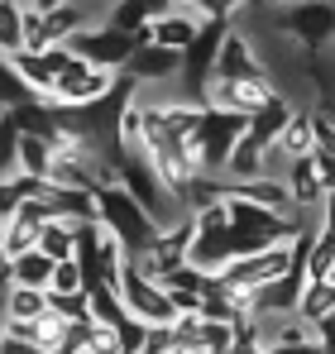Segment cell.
<instances>
[{
    "instance_id": "6da1fadb",
    "label": "cell",
    "mask_w": 335,
    "mask_h": 354,
    "mask_svg": "<svg viewBox=\"0 0 335 354\" xmlns=\"http://www.w3.org/2000/svg\"><path fill=\"white\" fill-rule=\"evenodd\" d=\"M96 216H101V225H111L115 235H120V244H125L129 259L144 254V249L154 244V235L163 230L125 187H101V192H96Z\"/></svg>"
},
{
    "instance_id": "7a4b0ae2",
    "label": "cell",
    "mask_w": 335,
    "mask_h": 354,
    "mask_svg": "<svg viewBox=\"0 0 335 354\" xmlns=\"http://www.w3.org/2000/svg\"><path fill=\"white\" fill-rule=\"evenodd\" d=\"M244 129H249V115L201 106V124H197V139H201V177H225L230 153L244 139Z\"/></svg>"
},
{
    "instance_id": "3957f363",
    "label": "cell",
    "mask_w": 335,
    "mask_h": 354,
    "mask_svg": "<svg viewBox=\"0 0 335 354\" xmlns=\"http://www.w3.org/2000/svg\"><path fill=\"white\" fill-rule=\"evenodd\" d=\"M144 44H149V39H139V34H125V29H115V24H96V29H82L67 48H72L82 62L125 72L129 58H134V48H144Z\"/></svg>"
},
{
    "instance_id": "277c9868",
    "label": "cell",
    "mask_w": 335,
    "mask_h": 354,
    "mask_svg": "<svg viewBox=\"0 0 335 354\" xmlns=\"http://www.w3.org/2000/svg\"><path fill=\"white\" fill-rule=\"evenodd\" d=\"M278 101V86L269 82V72H259V77H239V82H230V77H211V86H206V106H216V111H235V115H259V111H269Z\"/></svg>"
},
{
    "instance_id": "5b68a950",
    "label": "cell",
    "mask_w": 335,
    "mask_h": 354,
    "mask_svg": "<svg viewBox=\"0 0 335 354\" xmlns=\"http://www.w3.org/2000/svg\"><path fill=\"white\" fill-rule=\"evenodd\" d=\"M120 297H125V311L149 321V326H172L177 321V306H172L168 288L154 283V278H144L134 263H125V273H120Z\"/></svg>"
},
{
    "instance_id": "8992f818",
    "label": "cell",
    "mask_w": 335,
    "mask_h": 354,
    "mask_svg": "<svg viewBox=\"0 0 335 354\" xmlns=\"http://www.w3.org/2000/svg\"><path fill=\"white\" fill-rule=\"evenodd\" d=\"M187 249H192V216H187V221H177V225H168V230H159L154 244H149L144 254H134L129 263H134L144 278L163 283L168 273H177V268L187 263Z\"/></svg>"
},
{
    "instance_id": "52a82bcc",
    "label": "cell",
    "mask_w": 335,
    "mask_h": 354,
    "mask_svg": "<svg viewBox=\"0 0 335 354\" xmlns=\"http://www.w3.org/2000/svg\"><path fill=\"white\" fill-rule=\"evenodd\" d=\"M120 82V72L111 67H96V62H72V72H62L53 86V106H91V101H101V96H111V86Z\"/></svg>"
},
{
    "instance_id": "ba28073f",
    "label": "cell",
    "mask_w": 335,
    "mask_h": 354,
    "mask_svg": "<svg viewBox=\"0 0 335 354\" xmlns=\"http://www.w3.org/2000/svg\"><path fill=\"white\" fill-rule=\"evenodd\" d=\"M287 268H292V239H287V244H273V249H264V254H249V259L225 263L221 283H225V288H269V283L282 278Z\"/></svg>"
},
{
    "instance_id": "9c48e42d",
    "label": "cell",
    "mask_w": 335,
    "mask_h": 354,
    "mask_svg": "<svg viewBox=\"0 0 335 354\" xmlns=\"http://www.w3.org/2000/svg\"><path fill=\"white\" fill-rule=\"evenodd\" d=\"M302 48H321L335 39V5L331 0H302V5H287V24H282Z\"/></svg>"
},
{
    "instance_id": "30bf717a",
    "label": "cell",
    "mask_w": 335,
    "mask_h": 354,
    "mask_svg": "<svg viewBox=\"0 0 335 354\" xmlns=\"http://www.w3.org/2000/svg\"><path fill=\"white\" fill-rule=\"evenodd\" d=\"M139 86H149V82H177L182 77V53H172V48H159V44H144V48H134V58L125 67Z\"/></svg>"
},
{
    "instance_id": "8fae6325",
    "label": "cell",
    "mask_w": 335,
    "mask_h": 354,
    "mask_svg": "<svg viewBox=\"0 0 335 354\" xmlns=\"http://www.w3.org/2000/svg\"><path fill=\"white\" fill-rule=\"evenodd\" d=\"M287 120H292V106H287V101L278 96V101H273L269 111H259V115H249V129H244V139H239V144L269 158V153L278 149V134H282V124H287Z\"/></svg>"
},
{
    "instance_id": "7c38bea8",
    "label": "cell",
    "mask_w": 335,
    "mask_h": 354,
    "mask_svg": "<svg viewBox=\"0 0 335 354\" xmlns=\"http://www.w3.org/2000/svg\"><path fill=\"white\" fill-rule=\"evenodd\" d=\"M282 182H287V192H292V206H297V211H321V206H326V196H331V192L321 187V173H316V163H311V158H292Z\"/></svg>"
},
{
    "instance_id": "4fadbf2b",
    "label": "cell",
    "mask_w": 335,
    "mask_h": 354,
    "mask_svg": "<svg viewBox=\"0 0 335 354\" xmlns=\"http://www.w3.org/2000/svg\"><path fill=\"white\" fill-rule=\"evenodd\" d=\"M201 24H206V19H197L192 10H172L163 19H154V44H159V48H172V53H187V48L197 44Z\"/></svg>"
},
{
    "instance_id": "5bb4252c",
    "label": "cell",
    "mask_w": 335,
    "mask_h": 354,
    "mask_svg": "<svg viewBox=\"0 0 335 354\" xmlns=\"http://www.w3.org/2000/svg\"><path fill=\"white\" fill-rule=\"evenodd\" d=\"M264 67L254 62V48H249V39L239 34V29H230L221 39V53H216V77H230V82H239V77H259Z\"/></svg>"
},
{
    "instance_id": "9a60e30c",
    "label": "cell",
    "mask_w": 335,
    "mask_h": 354,
    "mask_svg": "<svg viewBox=\"0 0 335 354\" xmlns=\"http://www.w3.org/2000/svg\"><path fill=\"white\" fill-rule=\"evenodd\" d=\"M278 158H311L316 153V124H311V111H292V120L282 124L278 134V149H273Z\"/></svg>"
},
{
    "instance_id": "2e32d148",
    "label": "cell",
    "mask_w": 335,
    "mask_h": 354,
    "mask_svg": "<svg viewBox=\"0 0 335 354\" xmlns=\"http://www.w3.org/2000/svg\"><path fill=\"white\" fill-rule=\"evenodd\" d=\"M10 67L24 77V86H29L34 96H53L57 77H53V67L44 62V53H29V48H19V53H10Z\"/></svg>"
},
{
    "instance_id": "e0dca14e",
    "label": "cell",
    "mask_w": 335,
    "mask_h": 354,
    "mask_svg": "<svg viewBox=\"0 0 335 354\" xmlns=\"http://www.w3.org/2000/svg\"><path fill=\"white\" fill-rule=\"evenodd\" d=\"M297 316L311 321V326H321L326 316H335V278H307V292H302Z\"/></svg>"
},
{
    "instance_id": "ac0fdd59",
    "label": "cell",
    "mask_w": 335,
    "mask_h": 354,
    "mask_svg": "<svg viewBox=\"0 0 335 354\" xmlns=\"http://www.w3.org/2000/svg\"><path fill=\"white\" fill-rule=\"evenodd\" d=\"M87 301H91V321H101V326H120L129 316L120 288H111V283H87Z\"/></svg>"
},
{
    "instance_id": "d6986e66",
    "label": "cell",
    "mask_w": 335,
    "mask_h": 354,
    "mask_svg": "<svg viewBox=\"0 0 335 354\" xmlns=\"http://www.w3.org/2000/svg\"><path fill=\"white\" fill-rule=\"evenodd\" d=\"M53 263L44 249H29V254H15V283L19 288H44L48 292V283H53Z\"/></svg>"
},
{
    "instance_id": "ffe728a7",
    "label": "cell",
    "mask_w": 335,
    "mask_h": 354,
    "mask_svg": "<svg viewBox=\"0 0 335 354\" xmlns=\"http://www.w3.org/2000/svg\"><path fill=\"white\" fill-rule=\"evenodd\" d=\"M39 249H44L48 259H77V221L53 216V221L44 225V235H39Z\"/></svg>"
},
{
    "instance_id": "44dd1931",
    "label": "cell",
    "mask_w": 335,
    "mask_h": 354,
    "mask_svg": "<svg viewBox=\"0 0 335 354\" xmlns=\"http://www.w3.org/2000/svg\"><path fill=\"white\" fill-rule=\"evenodd\" d=\"M39 235H44V225H39V221H29L24 211H19L10 225H0V244H5V254H10V259H15V254L39 249Z\"/></svg>"
},
{
    "instance_id": "7402d4cb",
    "label": "cell",
    "mask_w": 335,
    "mask_h": 354,
    "mask_svg": "<svg viewBox=\"0 0 335 354\" xmlns=\"http://www.w3.org/2000/svg\"><path fill=\"white\" fill-rule=\"evenodd\" d=\"M5 311H10V321H39L44 311H48V292L44 288H10L5 292Z\"/></svg>"
},
{
    "instance_id": "603a6c76",
    "label": "cell",
    "mask_w": 335,
    "mask_h": 354,
    "mask_svg": "<svg viewBox=\"0 0 335 354\" xmlns=\"http://www.w3.org/2000/svg\"><path fill=\"white\" fill-rule=\"evenodd\" d=\"M19 173H29V177L53 173V144H48L44 134H24V139H19Z\"/></svg>"
},
{
    "instance_id": "cb8c5ba5",
    "label": "cell",
    "mask_w": 335,
    "mask_h": 354,
    "mask_svg": "<svg viewBox=\"0 0 335 354\" xmlns=\"http://www.w3.org/2000/svg\"><path fill=\"white\" fill-rule=\"evenodd\" d=\"M24 5L29 0H0V48H5V58L24 48Z\"/></svg>"
},
{
    "instance_id": "d4e9b609",
    "label": "cell",
    "mask_w": 335,
    "mask_h": 354,
    "mask_svg": "<svg viewBox=\"0 0 335 354\" xmlns=\"http://www.w3.org/2000/svg\"><path fill=\"white\" fill-rule=\"evenodd\" d=\"M235 340H239V326L235 321H211V316H201V326H197V345L206 354H230L235 350Z\"/></svg>"
},
{
    "instance_id": "484cf974",
    "label": "cell",
    "mask_w": 335,
    "mask_h": 354,
    "mask_svg": "<svg viewBox=\"0 0 335 354\" xmlns=\"http://www.w3.org/2000/svg\"><path fill=\"white\" fill-rule=\"evenodd\" d=\"M19 139H24L19 120L10 115V111H0V177L19 173Z\"/></svg>"
},
{
    "instance_id": "4316f807",
    "label": "cell",
    "mask_w": 335,
    "mask_h": 354,
    "mask_svg": "<svg viewBox=\"0 0 335 354\" xmlns=\"http://www.w3.org/2000/svg\"><path fill=\"white\" fill-rule=\"evenodd\" d=\"M24 101H34V91L24 86V77L10 67V58L0 62V111H19Z\"/></svg>"
},
{
    "instance_id": "83f0119b",
    "label": "cell",
    "mask_w": 335,
    "mask_h": 354,
    "mask_svg": "<svg viewBox=\"0 0 335 354\" xmlns=\"http://www.w3.org/2000/svg\"><path fill=\"white\" fill-rule=\"evenodd\" d=\"M67 330H72V321L67 316H57L53 306L39 316V350H48V354H57L62 345H67Z\"/></svg>"
},
{
    "instance_id": "f1b7e54d",
    "label": "cell",
    "mask_w": 335,
    "mask_h": 354,
    "mask_svg": "<svg viewBox=\"0 0 335 354\" xmlns=\"http://www.w3.org/2000/svg\"><path fill=\"white\" fill-rule=\"evenodd\" d=\"M120 149L125 153H144V101H134L120 115Z\"/></svg>"
},
{
    "instance_id": "f546056e",
    "label": "cell",
    "mask_w": 335,
    "mask_h": 354,
    "mask_svg": "<svg viewBox=\"0 0 335 354\" xmlns=\"http://www.w3.org/2000/svg\"><path fill=\"white\" fill-rule=\"evenodd\" d=\"M230 230V206L225 201H211L201 211H192V235H225Z\"/></svg>"
},
{
    "instance_id": "4dcf8cb0",
    "label": "cell",
    "mask_w": 335,
    "mask_h": 354,
    "mask_svg": "<svg viewBox=\"0 0 335 354\" xmlns=\"http://www.w3.org/2000/svg\"><path fill=\"white\" fill-rule=\"evenodd\" d=\"M244 5H254V0H177V10H192L197 19H230Z\"/></svg>"
},
{
    "instance_id": "1f68e13d",
    "label": "cell",
    "mask_w": 335,
    "mask_h": 354,
    "mask_svg": "<svg viewBox=\"0 0 335 354\" xmlns=\"http://www.w3.org/2000/svg\"><path fill=\"white\" fill-rule=\"evenodd\" d=\"M48 292H87V273H82L77 259H57V263H53V283H48Z\"/></svg>"
},
{
    "instance_id": "d6a6232c",
    "label": "cell",
    "mask_w": 335,
    "mask_h": 354,
    "mask_svg": "<svg viewBox=\"0 0 335 354\" xmlns=\"http://www.w3.org/2000/svg\"><path fill=\"white\" fill-rule=\"evenodd\" d=\"M48 306H53L57 316H67V321H91L87 292H48Z\"/></svg>"
},
{
    "instance_id": "836d02e7",
    "label": "cell",
    "mask_w": 335,
    "mask_h": 354,
    "mask_svg": "<svg viewBox=\"0 0 335 354\" xmlns=\"http://www.w3.org/2000/svg\"><path fill=\"white\" fill-rule=\"evenodd\" d=\"M115 335H120V354H144V340H149V321H139V316H125V321L115 326Z\"/></svg>"
},
{
    "instance_id": "e575fe53",
    "label": "cell",
    "mask_w": 335,
    "mask_h": 354,
    "mask_svg": "<svg viewBox=\"0 0 335 354\" xmlns=\"http://www.w3.org/2000/svg\"><path fill=\"white\" fill-rule=\"evenodd\" d=\"M29 196H24V187H19V177H0V225H10L15 216H19V206H24Z\"/></svg>"
},
{
    "instance_id": "d590c367",
    "label": "cell",
    "mask_w": 335,
    "mask_h": 354,
    "mask_svg": "<svg viewBox=\"0 0 335 354\" xmlns=\"http://www.w3.org/2000/svg\"><path fill=\"white\" fill-rule=\"evenodd\" d=\"M24 48H29V53H44V48H48L44 10H34V5H24Z\"/></svg>"
},
{
    "instance_id": "8d00e7d4",
    "label": "cell",
    "mask_w": 335,
    "mask_h": 354,
    "mask_svg": "<svg viewBox=\"0 0 335 354\" xmlns=\"http://www.w3.org/2000/svg\"><path fill=\"white\" fill-rule=\"evenodd\" d=\"M87 350H91V354H120V335H115V326L91 321V326H87ZM87 350H82V354H87Z\"/></svg>"
},
{
    "instance_id": "74e56055",
    "label": "cell",
    "mask_w": 335,
    "mask_h": 354,
    "mask_svg": "<svg viewBox=\"0 0 335 354\" xmlns=\"http://www.w3.org/2000/svg\"><path fill=\"white\" fill-rule=\"evenodd\" d=\"M172 350H177V335H172V326H149L144 354H172Z\"/></svg>"
},
{
    "instance_id": "f35d334b",
    "label": "cell",
    "mask_w": 335,
    "mask_h": 354,
    "mask_svg": "<svg viewBox=\"0 0 335 354\" xmlns=\"http://www.w3.org/2000/svg\"><path fill=\"white\" fill-rule=\"evenodd\" d=\"M311 163H316V173H321V187L335 192V158L326 153V149H316V153H311Z\"/></svg>"
},
{
    "instance_id": "ab89813d",
    "label": "cell",
    "mask_w": 335,
    "mask_h": 354,
    "mask_svg": "<svg viewBox=\"0 0 335 354\" xmlns=\"http://www.w3.org/2000/svg\"><path fill=\"white\" fill-rule=\"evenodd\" d=\"M311 124H316V149H326V153L335 158V124L326 115H311Z\"/></svg>"
},
{
    "instance_id": "60d3db41",
    "label": "cell",
    "mask_w": 335,
    "mask_h": 354,
    "mask_svg": "<svg viewBox=\"0 0 335 354\" xmlns=\"http://www.w3.org/2000/svg\"><path fill=\"white\" fill-rule=\"evenodd\" d=\"M134 5H139L149 19H163V15H172V10H177V0H134Z\"/></svg>"
},
{
    "instance_id": "b9f144b4",
    "label": "cell",
    "mask_w": 335,
    "mask_h": 354,
    "mask_svg": "<svg viewBox=\"0 0 335 354\" xmlns=\"http://www.w3.org/2000/svg\"><path fill=\"white\" fill-rule=\"evenodd\" d=\"M10 288H15V259L0 249V292H10Z\"/></svg>"
},
{
    "instance_id": "7bdbcfd3",
    "label": "cell",
    "mask_w": 335,
    "mask_h": 354,
    "mask_svg": "<svg viewBox=\"0 0 335 354\" xmlns=\"http://www.w3.org/2000/svg\"><path fill=\"white\" fill-rule=\"evenodd\" d=\"M316 335H321V350L335 354V316H326V321L316 326Z\"/></svg>"
},
{
    "instance_id": "ee69618b",
    "label": "cell",
    "mask_w": 335,
    "mask_h": 354,
    "mask_svg": "<svg viewBox=\"0 0 335 354\" xmlns=\"http://www.w3.org/2000/svg\"><path fill=\"white\" fill-rule=\"evenodd\" d=\"M269 354H321V345H273Z\"/></svg>"
},
{
    "instance_id": "f6af8a7d",
    "label": "cell",
    "mask_w": 335,
    "mask_h": 354,
    "mask_svg": "<svg viewBox=\"0 0 335 354\" xmlns=\"http://www.w3.org/2000/svg\"><path fill=\"white\" fill-rule=\"evenodd\" d=\"M230 354H269V350H259V345H249V340H235V350Z\"/></svg>"
},
{
    "instance_id": "bcb514c9",
    "label": "cell",
    "mask_w": 335,
    "mask_h": 354,
    "mask_svg": "<svg viewBox=\"0 0 335 354\" xmlns=\"http://www.w3.org/2000/svg\"><path fill=\"white\" fill-rule=\"evenodd\" d=\"M29 5H34V10H44V15H48V10H57V5H67V0H29Z\"/></svg>"
},
{
    "instance_id": "7dc6e473",
    "label": "cell",
    "mask_w": 335,
    "mask_h": 354,
    "mask_svg": "<svg viewBox=\"0 0 335 354\" xmlns=\"http://www.w3.org/2000/svg\"><path fill=\"white\" fill-rule=\"evenodd\" d=\"M5 321H10V311H5V292H0V335H5Z\"/></svg>"
},
{
    "instance_id": "c3c4849f",
    "label": "cell",
    "mask_w": 335,
    "mask_h": 354,
    "mask_svg": "<svg viewBox=\"0 0 335 354\" xmlns=\"http://www.w3.org/2000/svg\"><path fill=\"white\" fill-rule=\"evenodd\" d=\"M172 354H206V350H197V345H177Z\"/></svg>"
},
{
    "instance_id": "681fc988",
    "label": "cell",
    "mask_w": 335,
    "mask_h": 354,
    "mask_svg": "<svg viewBox=\"0 0 335 354\" xmlns=\"http://www.w3.org/2000/svg\"><path fill=\"white\" fill-rule=\"evenodd\" d=\"M273 5H302V0H273Z\"/></svg>"
},
{
    "instance_id": "f907efd6",
    "label": "cell",
    "mask_w": 335,
    "mask_h": 354,
    "mask_svg": "<svg viewBox=\"0 0 335 354\" xmlns=\"http://www.w3.org/2000/svg\"><path fill=\"white\" fill-rule=\"evenodd\" d=\"M87 354H91V350H87Z\"/></svg>"
},
{
    "instance_id": "816d5d0a",
    "label": "cell",
    "mask_w": 335,
    "mask_h": 354,
    "mask_svg": "<svg viewBox=\"0 0 335 354\" xmlns=\"http://www.w3.org/2000/svg\"><path fill=\"white\" fill-rule=\"evenodd\" d=\"M331 278H335V273H331Z\"/></svg>"
}]
</instances>
